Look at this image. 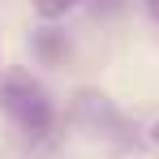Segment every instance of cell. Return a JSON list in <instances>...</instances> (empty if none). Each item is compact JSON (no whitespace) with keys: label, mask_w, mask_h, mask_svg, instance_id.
Masks as SVG:
<instances>
[{"label":"cell","mask_w":159,"mask_h":159,"mask_svg":"<svg viewBox=\"0 0 159 159\" xmlns=\"http://www.w3.org/2000/svg\"><path fill=\"white\" fill-rule=\"evenodd\" d=\"M146 13H151V17L159 22V0H146Z\"/></svg>","instance_id":"cell-3"},{"label":"cell","mask_w":159,"mask_h":159,"mask_svg":"<svg viewBox=\"0 0 159 159\" xmlns=\"http://www.w3.org/2000/svg\"><path fill=\"white\" fill-rule=\"evenodd\" d=\"M151 142H155V146H159V120H155V125H151Z\"/></svg>","instance_id":"cell-4"},{"label":"cell","mask_w":159,"mask_h":159,"mask_svg":"<svg viewBox=\"0 0 159 159\" xmlns=\"http://www.w3.org/2000/svg\"><path fill=\"white\" fill-rule=\"evenodd\" d=\"M0 112L30 138H48V129H52V99L43 95L39 82L22 78V73L0 78Z\"/></svg>","instance_id":"cell-1"},{"label":"cell","mask_w":159,"mask_h":159,"mask_svg":"<svg viewBox=\"0 0 159 159\" xmlns=\"http://www.w3.org/2000/svg\"><path fill=\"white\" fill-rule=\"evenodd\" d=\"M78 0H34V9H39V17H60V13H69Z\"/></svg>","instance_id":"cell-2"}]
</instances>
